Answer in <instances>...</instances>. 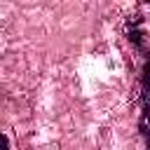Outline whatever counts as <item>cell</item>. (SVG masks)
I'll return each mask as SVG.
<instances>
[{
  "mask_svg": "<svg viewBox=\"0 0 150 150\" xmlns=\"http://www.w3.org/2000/svg\"><path fill=\"white\" fill-rule=\"evenodd\" d=\"M7 145H9V143H7V138H5V136H2V134H0V150H5V148H7Z\"/></svg>",
  "mask_w": 150,
  "mask_h": 150,
  "instance_id": "2",
  "label": "cell"
},
{
  "mask_svg": "<svg viewBox=\"0 0 150 150\" xmlns=\"http://www.w3.org/2000/svg\"><path fill=\"white\" fill-rule=\"evenodd\" d=\"M143 103L145 108L150 105V61L145 63V70H143Z\"/></svg>",
  "mask_w": 150,
  "mask_h": 150,
  "instance_id": "1",
  "label": "cell"
}]
</instances>
